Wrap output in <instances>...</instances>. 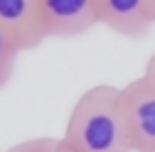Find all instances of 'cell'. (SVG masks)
<instances>
[{
  "mask_svg": "<svg viewBox=\"0 0 155 152\" xmlns=\"http://www.w3.org/2000/svg\"><path fill=\"white\" fill-rule=\"evenodd\" d=\"M62 140L71 152H130L121 88L111 84L86 88L69 110Z\"/></svg>",
  "mask_w": 155,
  "mask_h": 152,
  "instance_id": "cell-1",
  "label": "cell"
},
{
  "mask_svg": "<svg viewBox=\"0 0 155 152\" xmlns=\"http://www.w3.org/2000/svg\"><path fill=\"white\" fill-rule=\"evenodd\" d=\"M121 110L130 152H155V81L143 74L121 86Z\"/></svg>",
  "mask_w": 155,
  "mask_h": 152,
  "instance_id": "cell-2",
  "label": "cell"
},
{
  "mask_svg": "<svg viewBox=\"0 0 155 152\" xmlns=\"http://www.w3.org/2000/svg\"><path fill=\"white\" fill-rule=\"evenodd\" d=\"M45 37L74 40L99 25L94 0H37Z\"/></svg>",
  "mask_w": 155,
  "mask_h": 152,
  "instance_id": "cell-3",
  "label": "cell"
},
{
  "mask_svg": "<svg viewBox=\"0 0 155 152\" xmlns=\"http://www.w3.org/2000/svg\"><path fill=\"white\" fill-rule=\"evenodd\" d=\"M94 8L99 25L128 40H143L153 27L145 0H94Z\"/></svg>",
  "mask_w": 155,
  "mask_h": 152,
  "instance_id": "cell-4",
  "label": "cell"
},
{
  "mask_svg": "<svg viewBox=\"0 0 155 152\" xmlns=\"http://www.w3.org/2000/svg\"><path fill=\"white\" fill-rule=\"evenodd\" d=\"M0 25L17 40L22 52L40 47L47 40L37 0H0Z\"/></svg>",
  "mask_w": 155,
  "mask_h": 152,
  "instance_id": "cell-5",
  "label": "cell"
},
{
  "mask_svg": "<svg viewBox=\"0 0 155 152\" xmlns=\"http://www.w3.org/2000/svg\"><path fill=\"white\" fill-rule=\"evenodd\" d=\"M20 52H22V47L17 44V40L0 25V88L12 79L15 62H17V54Z\"/></svg>",
  "mask_w": 155,
  "mask_h": 152,
  "instance_id": "cell-6",
  "label": "cell"
},
{
  "mask_svg": "<svg viewBox=\"0 0 155 152\" xmlns=\"http://www.w3.org/2000/svg\"><path fill=\"white\" fill-rule=\"evenodd\" d=\"M5 152H71L69 145L62 140V138H30V140H22L12 147H8Z\"/></svg>",
  "mask_w": 155,
  "mask_h": 152,
  "instance_id": "cell-7",
  "label": "cell"
},
{
  "mask_svg": "<svg viewBox=\"0 0 155 152\" xmlns=\"http://www.w3.org/2000/svg\"><path fill=\"white\" fill-rule=\"evenodd\" d=\"M150 81H155V54L153 56H148V62H145V71H143Z\"/></svg>",
  "mask_w": 155,
  "mask_h": 152,
  "instance_id": "cell-8",
  "label": "cell"
},
{
  "mask_svg": "<svg viewBox=\"0 0 155 152\" xmlns=\"http://www.w3.org/2000/svg\"><path fill=\"white\" fill-rule=\"evenodd\" d=\"M145 3H148V15H150V20L155 25V0H145Z\"/></svg>",
  "mask_w": 155,
  "mask_h": 152,
  "instance_id": "cell-9",
  "label": "cell"
}]
</instances>
